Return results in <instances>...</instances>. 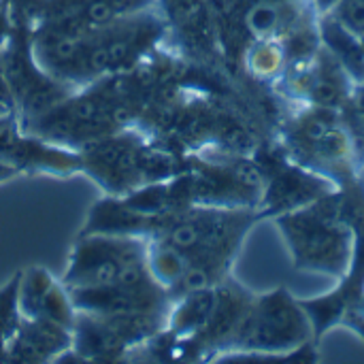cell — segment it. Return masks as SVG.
<instances>
[{
  "instance_id": "1",
  "label": "cell",
  "mask_w": 364,
  "mask_h": 364,
  "mask_svg": "<svg viewBox=\"0 0 364 364\" xmlns=\"http://www.w3.org/2000/svg\"><path fill=\"white\" fill-rule=\"evenodd\" d=\"M273 139L288 158L337 188L363 179V166L341 109L284 107Z\"/></svg>"
},
{
  "instance_id": "2",
  "label": "cell",
  "mask_w": 364,
  "mask_h": 364,
  "mask_svg": "<svg viewBox=\"0 0 364 364\" xmlns=\"http://www.w3.org/2000/svg\"><path fill=\"white\" fill-rule=\"evenodd\" d=\"M279 230L294 271L341 279L354 256V228L346 215L341 188L271 220Z\"/></svg>"
},
{
  "instance_id": "3",
  "label": "cell",
  "mask_w": 364,
  "mask_h": 364,
  "mask_svg": "<svg viewBox=\"0 0 364 364\" xmlns=\"http://www.w3.org/2000/svg\"><path fill=\"white\" fill-rule=\"evenodd\" d=\"M311 320L288 288L254 294L247 318L224 360H318Z\"/></svg>"
},
{
  "instance_id": "4",
  "label": "cell",
  "mask_w": 364,
  "mask_h": 364,
  "mask_svg": "<svg viewBox=\"0 0 364 364\" xmlns=\"http://www.w3.org/2000/svg\"><path fill=\"white\" fill-rule=\"evenodd\" d=\"M81 171L113 196L132 192L139 186L171 179L188 168L175 156L145 145L134 132H109L77 149Z\"/></svg>"
},
{
  "instance_id": "5",
  "label": "cell",
  "mask_w": 364,
  "mask_h": 364,
  "mask_svg": "<svg viewBox=\"0 0 364 364\" xmlns=\"http://www.w3.org/2000/svg\"><path fill=\"white\" fill-rule=\"evenodd\" d=\"M154 279L147 267V239L113 235H79L62 284L90 290Z\"/></svg>"
},
{
  "instance_id": "6",
  "label": "cell",
  "mask_w": 364,
  "mask_h": 364,
  "mask_svg": "<svg viewBox=\"0 0 364 364\" xmlns=\"http://www.w3.org/2000/svg\"><path fill=\"white\" fill-rule=\"evenodd\" d=\"M254 156L264 173V190L258 207L264 220L301 209L337 190L333 181L288 158L273 136L264 139L256 147Z\"/></svg>"
},
{
  "instance_id": "7",
  "label": "cell",
  "mask_w": 364,
  "mask_h": 364,
  "mask_svg": "<svg viewBox=\"0 0 364 364\" xmlns=\"http://www.w3.org/2000/svg\"><path fill=\"white\" fill-rule=\"evenodd\" d=\"M0 160L13 162L23 173L68 177L81 171L77 149L49 143L28 132L15 113L0 115Z\"/></svg>"
},
{
  "instance_id": "8",
  "label": "cell",
  "mask_w": 364,
  "mask_h": 364,
  "mask_svg": "<svg viewBox=\"0 0 364 364\" xmlns=\"http://www.w3.org/2000/svg\"><path fill=\"white\" fill-rule=\"evenodd\" d=\"M250 0H158V9L183 45L196 53L215 55V23Z\"/></svg>"
},
{
  "instance_id": "9",
  "label": "cell",
  "mask_w": 364,
  "mask_h": 364,
  "mask_svg": "<svg viewBox=\"0 0 364 364\" xmlns=\"http://www.w3.org/2000/svg\"><path fill=\"white\" fill-rule=\"evenodd\" d=\"M17 307L23 318L47 320L68 331H73L77 320V309L70 301L68 288L43 267L19 271Z\"/></svg>"
},
{
  "instance_id": "10",
  "label": "cell",
  "mask_w": 364,
  "mask_h": 364,
  "mask_svg": "<svg viewBox=\"0 0 364 364\" xmlns=\"http://www.w3.org/2000/svg\"><path fill=\"white\" fill-rule=\"evenodd\" d=\"M70 348H73V331L47 320H30L21 316V322L6 348L4 363H60V358Z\"/></svg>"
},
{
  "instance_id": "11",
  "label": "cell",
  "mask_w": 364,
  "mask_h": 364,
  "mask_svg": "<svg viewBox=\"0 0 364 364\" xmlns=\"http://www.w3.org/2000/svg\"><path fill=\"white\" fill-rule=\"evenodd\" d=\"M162 218H149L128 207L122 196L100 198L87 213L81 235H113V237H143L156 235Z\"/></svg>"
},
{
  "instance_id": "12",
  "label": "cell",
  "mask_w": 364,
  "mask_h": 364,
  "mask_svg": "<svg viewBox=\"0 0 364 364\" xmlns=\"http://www.w3.org/2000/svg\"><path fill=\"white\" fill-rule=\"evenodd\" d=\"M320 43L341 62L354 83H364V41L333 15L318 17Z\"/></svg>"
},
{
  "instance_id": "13",
  "label": "cell",
  "mask_w": 364,
  "mask_h": 364,
  "mask_svg": "<svg viewBox=\"0 0 364 364\" xmlns=\"http://www.w3.org/2000/svg\"><path fill=\"white\" fill-rule=\"evenodd\" d=\"M17 288H19V273L13 275L0 288V363H4L6 348L21 322V314L17 307Z\"/></svg>"
},
{
  "instance_id": "14",
  "label": "cell",
  "mask_w": 364,
  "mask_h": 364,
  "mask_svg": "<svg viewBox=\"0 0 364 364\" xmlns=\"http://www.w3.org/2000/svg\"><path fill=\"white\" fill-rule=\"evenodd\" d=\"M341 111H343L346 122L350 126L354 147H356V156H358V162L364 171V83L354 85L352 96Z\"/></svg>"
},
{
  "instance_id": "15",
  "label": "cell",
  "mask_w": 364,
  "mask_h": 364,
  "mask_svg": "<svg viewBox=\"0 0 364 364\" xmlns=\"http://www.w3.org/2000/svg\"><path fill=\"white\" fill-rule=\"evenodd\" d=\"M13 30H15V17H13L11 0H0V53L11 43Z\"/></svg>"
},
{
  "instance_id": "16",
  "label": "cell",
  "mask_w": 364,
  "mask_h": 364,
  "mask_svg": "<svg viewBox=\"0 0 364 364\" xmlns=\"http://www.w3.org/2000/svg\"><path fill=\"white\" fill-rule=\"evenodd\" d=\"M19 175H23V171L19 166H15L13 162H6V160H0V186L2 183H9L13 179H17Z\"/></svg>"
},
{
  "instance_id": "17",
  "label": "cell",
  "mask_w": 364,
  "mask_h": 364,
  "mask_svg": "<svg viewBox=\"0 0 364 364\" xmlns=\"http://www.w3.org/2000/svg\"><path fill=\"white\" fill-rule=\"evenodd\" d=\"M339 2H341V0H309V4H311V9L316 11L318 17H320V15L333 13V9H335Z\"/></svg>"
}]
</instances>
